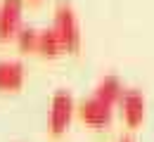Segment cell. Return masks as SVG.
Returning <instances> with one entry per match:
<instances>
[{"label":"cell","mask_w":154,"mask_h":142,"mask_svg":"<svg viewBox=\"0 0 154 142\" xmlns=\"http://www.w3.org/2000/svg\"><path fill=\"white\" fill-rule=\"evenodd\" d=\"M24 0H0V38H10L19 31Z\"/></svg>","instance_id":"4"},{"label":"cell","mask_w":154,"mask_h":142,"mask_svg":"<svg viewBox=\"0 0 154 142\" xmlns=\"http://www.w3.org/2000/svg\"><path fill=\"white\" fill-rule=\"evenodd\" d=\"M74 109L76 107H74V97H71L69 90H57L52 95V102H50V130L55 135L66 130Z\"/></svg>","instance_id":"2"},{"label":"cell","mask_w":154,"mask_h":142,"mask_svg":"<svg viewBox=\"0 0 154 142\" xmlns=\"http://www.w3.org/2000/svg\"><path fill=\"white\" fill-rule=\"evenodd\" d=\"M119 142H133V140H131V137H121Z\"/></svg>","instance_id":"10"},{"label":"cell","mask_w":154,"mask_h":142,"mask_svg":"<svg viewBox=\"0 0 154 142\" xmlns=\"http://www.w3.org/2000/svg\"><path fill=\"white\" fill-rule=\"evenodd\" d=\"M24 64L17 59H2L0 62V90H12L24 83Z\"/></svg>","instance_id":"6"},{"label":"cell","mask_w":154,"mask_h":142,"mask_svg":"<svg viewBox=\"0 0 154 142\" xmlns=\"http://www.w3.org/2000/svg\"><path fill=\"white\" fill-rule=\"evenodd\" d=\"M121 95H123V85H121V81H119L116 76H104L102 81L97 83V88H95V97L109 102V104L119 102Z\"/></svg>","instance_id":"7"},{"label":"cell","mask_w":154,"mask_h":142,"mask_svg":"<svg viewBox=\"0 0 154 142\" xmlns=\"http://www.w3.org/2000/svg\"><path fill=\"white\" fill-rule=\"evenodd\" d=\"M33 50H40L45 55H57L59 50H64V45L59 41V36L55 33V29H38V36H36V47Z\"/></svg>","instance_id":"8"},{"label":"cell","mask_w":154,"mask_h":142,"mask_svg":"<svg viewBox=\"0 0 154 142\" xmlns=\"http://www.w3.org/2000/svg\"><path fill=\"white\" fill-rule=\"evenodd\" d=\"M52 29L59 36L64 47H69V50H78L81 47V24H78V17L69 2H59L55 7V24H52Z\"/></svg>","instance_id":"1"},{"label":"cell","mask_w":154,"mask_h":142,"mask_svg":"<svg viewBox=\"0 0 154 142\" xmlns=\"http://www.w3.org/2000/svg\"><path fill=\"white\" fill-rule=\"evenodd\" d=\"M112 107L114 104H109V102H104L93 95V97H88V100H83L78 104V114L90 125H104V123L112 121Z\"/></svg>","instance_id":"3"},{"label":"cell","mask_w":154,"mask_h":142,"mask_svg":"<svg viewBox=\"0 0 154 142\" xmlns=\"http://www.w3.org/2000/svg\"><path fill=\"white\" fill-rule=\"evenodd\" d=\"M14 36H17V43H19L21 47H36L38 29H33V26H19V31Z\"/></svg>","instance_id":"9"},{"label":"cell","mask_w":154,"mask_h":142,"mask_svg":"<svg viewBox=\"0 0 154 142\" xmlns=\"http://www.w3.org/2000/svg\"><path fill=\"white\" fill-rule=\"evenodd\" d=\"M119 104H121V111H123V119L131 123V125H137V123L145 119V97L140 90H123V95L119 97Z\"/></svg>","instance_id":"5"}]
</instances>
